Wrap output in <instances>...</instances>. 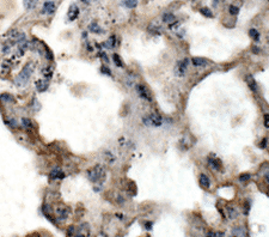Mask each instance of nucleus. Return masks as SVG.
<instances>
[{
	"mask_svg": "<svg viewBox=\"0 0 269 237\" xmlns=\"http://www.w3.org/2000/svg\"><path fill=\"white\" fill-rule=\"evenodd\" d=\"M34 71H35V68H34V64H32V62L26 64V65L22 68V71L19 72V74L16 77V79H15V84H16L18 88H24V86H26L28 83H29V80H30V78H31V76H32V73H34Z\"/></svg>",
	"mask_w": 269,
	"mask_h": 237,
	"instance_id": "1",
	"label": "nucleus"
},
{
	"mask_svg": "<svg viewBox=\"0 0 269 237\" xmlns=\"http://www.w3.org/2000/svg\"><path fill=\"white\" fill-rule=\"evenodd\" d=\"M105 174H107L105 168L100 164H97V165L86 170V177L92 183H98V182L103 181L105 178Z\"/></svg>",
	"mask_w": 269,
	"mask_h": 237,
	"instance_id": "2",
	"label": "nucleus"
},
{
	"mask_svg": "<svg viewBox=\"0 0 269 237\" xmlns=\"http://www.w3.org/2000/svg\"><path fill=\"white\" fill-rule=\"evenodd\" d=\"M142 122L147 127H160L163 125V118L157 113H152L148 116L142 118Z\"/></svg>",
	"mask_w": 269,
	"mask_h": 237,
	"instance_id": "3",
	"label": "nucleus"
},
{
	"mask_svg": "<svg viewBox=\"0 0 269 237\" xmlns=\"http://www.w3.org/2000/svg\"><path fill=\"white\" fill-rule=\"evenodd\" d=\"M135 89H136V92H138V95L140 96V98L145 99V101H147V102H151V101H152V95H151L150 90H148L145 85L138 84V85L135 86Z\"/></svg>",
	"mask_w": 269,
	"mask_h": 237,
	"instance_id": "4",
	"label": "nucleus"
},
{
	"mask_svg": "<svg viewBox=\"0 0 269 237\" xmlns=\"http://www.w3.org/2000/svg\"><path fill=\"white\" fill-rule=\"evenodd\" d=\"M188 65H189V60L188 59H183V60H179L178 62H177V65H176V74L177 76H179V77H182V76H184L186 74V72H187V68H188Z\"/></svg>",
	"mask_w": 269,
	"mask_h": 237,
	"instance_id": "5",
	"label": "nucleus"
},
{
	"mask_svg": "<svg viewBox=\"0 0 269 237\" xmlns=\"http://www.w3.org/2000/svg\"><path fill=\"white\" fill-rule=\"evenodd\" d=\"M66 177V174L63 173V170L61 168H54L50 173H49V178L53 180V181H56V180H62V178Z\"/></svg>",
	"mask_w": 269,
	"mask_h": 237,
	"instance_id": "6",
	"label": "nucleus"
},
{
	"mask_svg": "<svg viewBox=\"0 0 269 237\" xmlns=\"http://www.w3.org/2000/svg\"><path fill=\"white\" fill-rule=\"evenodd\" d=\"M67 17L71 22L76 20L79 17V7H78L76 4H72L68 9V12H67Z\"/></svg>",
	"mask_w": 269,
	"mask_h": 237,
	"instance_id": "7",
	"label": "nucleus"
},
{
	"mask_svg": "<svg viewBox=\"0 0 269 237\" xmlns=\"http://www.w3.org/2000/svg\"><path fill=\"white\" fill-rule=\"evenodd\" d=\"M55 12V2L54 1H46L42 7L43 15H53Z\"/></svg>",
	"mask_w": 269,
	"mask_h": 237,
	"instance_id": "8",
	"label": "nucleus"
},
{
	"mask_svg": "<svg viewBox=\"0 0 269 237\" xmlns=\"http://www.w3.org/2000/svg\"><path fill=\"white\" fill-rule=\"evenodd\" d=\"M35 86H36V90L39 92H44V91L48 90L49 80H47V79H37L35 81Z\"/></svg>",
	"mask_w": 269,
	"mask_h": 237,
	"instance_id": "9",
	"label": "nucleus"
},
{
	"mask_svg": "<svg viewBox=\"0 0 269 237\" xmlns=\"http://www.w3.org/2000/svg\"><path fill=\"white\" fill-rule=\"evenodd\" d=\"M55 216L58 218L59 220H65V219H67L68 217V211H67V208L66 207H58L56 208V211H55Z\"/></svg>",
	"mask_w": 269,
	"mask_h": 237,
	"instance_id": "10",
	"label": "nucleus"
},
{
	"mask_svg": "<svg viewBox=\"0 0 269 237\" xmlns=\"http://www.w3.org/2000/svg\"><path fill=\"white\" fill-rule=\"evenodd\" d=\"M208 164H209V167L213 170L219 171L221 169V162L219 159H216V158H208Z\"/></svg>",
	"mask_w": 269,
	"mask_h": 237,
	"instance_id": "11",
	"label": "nucleus"
},
{
	"mask_svg": "<svg viewBox=\"0 0 269 237\" xmlns=\"http://www.w3.org/2000/svg\"><path fill=\"white\" fill-rule=\"evenodd\" d=\"M199 182H200V184H201L203 188H209V186H211V181H209V178H208L207 175H205V174H201V175H200Z\"/></svg>",
	"mask_w": 269,
	"mask_h": 237,
	"instance_id": "12",
	"label": "nucleus"
},
{
	"mask_svg": "<svg viewBox=\"0 0 269 237\" xmlns=\"http://www.w3.org/2000/svg\"><path fill=\"white\" fill-rule=\"evenodd\" d=\"M41 73L44 76V79L49 80V79H52V77H53V67H52V66H46L44 68H42Z\"/></svg>",
	"mask_w": 269,
	"mask_h": 237,
	"instance_id": "13",
	"label": "nucleus"
},
{
	"mask_svg": "<svg viewBox=\"0 0 269 237\" xmlns=\"http://www.w3.org/2000/svg\"><path fill=\"white\" fill-rule=\"evenodd\" d=\"M39 0H23V6L25 10H32L36 7Z\"/></svg>",
	"mask_w": 269,
	"mask_h": 237,
	"instance_id": "14",
	"label": "nucleus"
},
{
	"mask_svg": "<svg viewBox=\"0 0 269 237\" xmlns=\"http://www.w3.org/2000/svg\"><path fill=\"white\" fill-rule=\"evenodd\" d=\"M5 122H6V125H7L10 128H12V129H18V127H19L18 121H17L15 118H6V120H5Z\"/></svg>",
	"mask_w": 269,
	"mask_h": 237,
	"instance_id": "15",
	"label": "nucleus"
},
{
	"mask_svg": "<svg viewBox=\"0 0 269 237\" xmlns=\"http://www.w3.org/2000/svg\"><path fill=\"white\" fill-rule=\"evenodd\" d=\"M22 126L25 128V129H32L34 128V123H32V121H31V118H22Z\"/></svg>",
	"mask_w": 269,
	"mask_h": 237,
	"instance_id": "16",
	"label": "nucleus"
},
{
	"mask_svg": "<svg viewBox=\"0 0 269 237\" xmlns=\"http://www.w3.org/2000/svg\"><path fill=\"white\" fill-rule=\"evenodd\" d=\"M192 64L194 66H207L208 65V61L203 58H192Z\"/></svg>",
	"mask_w": 269,
	"mask_h": 237,
	"instance_id": "17",
	"label": "nucleus"
},
{
	"mask_svg": "<svg viewBox=\"0 0 269 237\" xmlns=\"http://www.w3.org/2000/svg\"><path fill=\"white\" fill-rule=\"evenodd\" d=\"M115 41H116V37L115 36H110L109 39L107 40L104 43H103V47L104 48H108V49H111V48H114L115 47Z\"/></svg>",
	"mask_w": 269,
	"mask_h": 237,
	"instance_id": "18",
	"label": "nucleus"
},
{
	"mask_svg": "<svg viewBox=\"0 0 269 237\" xmlns=\"http://www.w3.org/2000/svg\"><path fill=\"white\" fill-rule=\"evenodd\" d=\"M0 101L1 102H5V103H15V97L10 94H1L0 95Z\"/></svg>",
	"mask_w": 269,
	"mask_h": 237,
	"instance_id": "19",
	"label": "nucleus"
},
{
	"mask_svg": "<svg viewBox=\"0 0 269 237\" xmlns=\"http://www.w3.org/2000/svg\"><path fill=\"white\" fill-rule=\"evenodd\" d=\"M89 29H90V31L94 33V34H103V29L98 25V23H95V22L90 24V28H89Z\"/></svg>",
	"mask_w": 269,
	"mask_h": 237,
	"instance_id": "20",
	"label": "nucleus"
},
{
	"mask_svg": "<svg viewBox=\"0 0 269 237\" xmlns=\"http://www.w3.org/2000/svg\"><path fill=\"white\" fill-rule=\"evenodd\" d=\"M247 83H248V85H249V88L255 92V91H257V84H256V81H255V79L252 78L251 76H248L247 77Z\"/></svg>",
	"mask_w": 269,
	"mask_h": 237,
	"instance_id": "21",
	"label": "nucleus"
},
{
	"mask_svg": "<svg viewBox=\"0 0 269 237\" xmlns=\"http://www.w3.org/2000/svg\"><path fill=\"white\" fill-rule=\"evenodd\" d=\"M249 36L254 40V41H258V40H260V33H258L256 29H250Z\"/></svg>",
	"mask_w": 269,
	"mask_h": 237,
	"instance_id": "22",
	"label": "nucleus"
},
{
	"mask_svg": "<svg viewBox=\"0 0 269 237\" xmlns=\"http://www.w3.org/2000/svg\"><path fill=\"white\" fill-rule=\"evenodd\" d=\"M173 20H175V16L172 13H165L163 16V22L164 23H168V24H171Z\"/></svg>",
	"mask_w": 269,
	"mask_h": 237,
	"instance_id": "23",
	"label": "nucleus"
},
{
	"mask_svg": "<svg viewBox=\"0 0 269 237\" xmlns=\"http://www.w3.org/2000/svg\"><path fill=\"white\" fill-rule=\"evenodd\" d=\"M200 12H201L205 17H208V18H212V17H213L212 11L209 10V9H207V7H202V9H200Z\"/></svg>",
	"mask_w": 269,
	"mask_h": 237,
	"instance_id": "24",
	"label": "nucleus"
},
{
	"mask_svg": "<svg viewBox=\"0 0 269 237\" xmlns=\"http://www.w3.org/2000/svg\"><path fill=\"white\" fill-rule=\"evenodd\" d=\"M113 59H114V62H115V65L117 67H123V62H122V60L120 58V55L118 54H114L113 55Z\"/></svg>",
	"mask_w": 269,
	"mask_h": 237,
	"instance_id": "25",
	"label": "nucleus"
},
{
	"mask_svg": "<svg viewBox=\"0 0 269 237\" xmlns=\"http://www.w3.org/2000/svg\"><path fill=\"white\" fill-rule=\"evenodd\" d=\"M138 5V0H126L124 1V6L128 9H134Z\"/></svg>",
	"mask_w": 269,
	"mask_h": 237,
	"instance_id": "26",
	"label": "nucleus"
},
{
	"mask_svg": "<svg viewBox=\"0 0 269 237\" xmlns=\"http://www.w3.org/2000/svg\"><path fill=\"white\" fill-rule=\"evenodd\" d=\"M31 108H32L35 112H39V110L41 104H39V101H37L36 98H32V101H31Z\"/></svg>",
	"mask_w": 269,
	"mask_h": 237,
	"instance_id": "27",
	"label": "nucleus"
},
{
	"mask_svg": "<svg viewBox=\"0 0 269 237\" xmlns=\"http://www.w3.org/2000/svg\"><path fill=\"white\" fill-rule=\"evenodd\" d=\"M227 213H229V218H231V219H233V218H236L237 217V211L233 208V207H227Z\"/></svg>",
	"mask_w": 269,
	"mask_h": 237,
	"instance_id": "28",
	"label": "nucleus"
},
{
	"mask_svg": "<svg viewBox=\"0 0 269 237\" xmlns=\"http://www.w3.org/2000/svg\"><path fill=\"white\" fill-rule=\"evenodd\" d=\"M229 12H230L231 15L236 16V15H238V12H239V9H238V7H236V6H233V5H231L230 7H229Z\"/></svg>",
	"mask_w": 269,
	"mask_h": 237,
	"instance_id": "29",
	"label": "nucleus"
},
{
	"mask_svg": "<svg viewBox=\"0 0 269 237\" xmlns=\"http://www.w3.org/2000/svg\"><path fill=\"white\" fill-rule=\"evenodd\" d=\"M98 57L99 58H102V60L105 62V64H108L109 62V59H108V55L104 53V52H102V50H99V53H98Z\"/></svg>",
	"mask_w": 269,
	"mask_h": 237,
	"instance_id": "30",
	"label": "nucleus"
},
{
	"mask_svg": "<svg viewBox=\"0 0 269 237\" xmlns=\"http://www.w3.org/2000/svg\"><path fill=\"white\" fill-rule=\"evenodd\" d=\"M100 71H102V73H103V74L111 76V71H110V68H109V67H107V66H102V67H100Z\"/></svg>",
	"mask_w": 269,
	"mask_h": 237,
	"instance_id": "31",
	"label": "nucleus"
},
{
	"mask_svg": "<svg viewBox=\"0 0 269 237\" xmlns=\"http://www.w3.org/2000/svg\"><path fill=\"white\" fill-rule=\"evenodd\" d=\"M250 174H243V175H240L239 176V181H242V182H245V181H249L250 180Z\"/></svg>",
	"mask_w": 269,
	"mask_h": 237,
	"instance_id": "32",
	"label": "nucleus"
},
{
	"mask_svg": "<svg viewBox=\"0 0 269 237\" xmlns=\"http://www.w3.org/2000/svg\"><path fill=\"white\" fill-rule=\"evenodd\" d=\"M207 237H224V235L221 232H209Z\"/></svg>",
	"mask_w": 269,
	"mask_h": 237,
	"instance_id": "33",
	"label": "nucleus"
},
{
	"mask_svg": "<svg viewBox=\"0 0 269 237\" xmlns=\"http://www.w3.org/2000/svg\"><path fill=\"white\" fill-rule=\"evenodd\" d=\"M10 50H11V47H10L9 44H5V46L2 47V53H4V54H7Z\"/></svg>",
	"mask_w": 269,
	"mask_h": 237,
	"instance_id": "34",
	"label": "nucleus"
},
{
	"mask_svg": "<svg viewBox=\"0 0 269 237\" xmlns=\"http://www.w3.org/2000/svg\"><path fill=\"white\" fill-rule=\"evenodd\" d=\"M264 126L269 128V114H266L264 115Z\"/></svg>",
	"mask_w": 269,
	"mask_h": 237,
	"instance_id": "35",
	"label": "nucleus"
},
{
	"mask_svg": "<svg viewBox=\"0 0 269 237\" xmlns=\"http://www.w3.org/2000/svg\"><path fill=\"white\" fill-rule=\"evenodd\" d=\"M264 181L269 184V173H266V174H264Z\"/></svg>",
	"mask_w": 269,
	"mask_h": 237,
	"instance_id": "36",
	"label": "nucleus"
},
{
	"mask_svg": "<svg viewBox=\"0 0 269 237\" xmlns=\"http://www.w3.org/2000/svg\"><path fill=\"white\" fill-rule=\"evenodd\" d=\"M252 50H254V53H255V54H257V53H260V48H258V49H257V48H256V47H252Z\"/></svg>",
	"mask_w": 269,
	"mask_h": 237,
	"instance_id": "37",
	"label": "nucleus"
},
{
	"mask_svg": "<svg viewBox=\"0 0 269 237\" xmlns=\"http://www.w3.org/2000/svg\"><path fill=\"white\" fill-rule=\"evenodd\" d=\"M151 224H152V223H146V228H147V229H151V228H152Z\"/></svg>",
	"mask_w": 269,
	"mask_h": 237,
	"instance_id": "38",
	"label": "nucleus"
},
{
	"mask_svg": "<svg viewBox=\"0 0 269 237\" xmlns=\"http://www.w3.org/2000/svg\"><path fill=\"white\" fill-rule=\"evenodd\" d=\"M81 1H83L84 4H90V2H91V0H81Z\"/></svg>",
	"mask_w": 269,
	"mask_h": 237,
	"instance_id": "39",
	"label": "nucleus"
},
{
	"mask_svg": "<svg viewBox=\"0 0 269 237\" xmlns=\"http://www.w3.org/2000/svg\"><path fill=\"white\" fill-rule=\"evenodd\" d=\"M218 2H219V0H214V6H218Z\"/></svg>",
	"mask_w": 269,
	"mask_h": 237,
	"instance_id": "40",
	"label": "nucleus"
},
{
	"mask_svg": "<svg viewBox=\"0 0 269 237\" xmlns=\"http://www.w3.org/2000/svg\"><path fill=\"white\" fill-rule=\"evenodd\" d=\"M76 237H86L85 235H83V234H79V235H77Z\"/></svg>",
	"mask_w": 269,
	"mask_h": 237,
	"instance_id": "41",
	"label": "nucleus"
}]
</instances>
